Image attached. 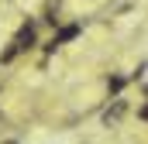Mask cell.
<instances>
[{
  "label": "cell",
  "instance_id": "obj_1",
  "mask_svg": "<svg viewBox=\"0 0 148 144\" xmlns=\"http://www.w3.org/2000/svg\"><path fill=\"white\" fill-rule=\"evenodd\" d=\"M76 35H79V24H66V28H62L59 35H55L52 41H48V45H45V52H55L59 45H66V41H73Z\"/></svg>",
  "mask_w": 148,
  "mask_h": 144
},
{
  "label": "cell",
  "instance_id": "obj_2",
  "mask_svg": "<svg viewBox=\"0 0 148 144\" xmlns=\"http://www.w3.org/2000/svg\"><path fill=\"white\" fill-rule=\"evenodd\" d=\"M124 113H127V103H124V100H114L110 107L103 110V124H107V127H110V124H117V120H121V117H124Z\"/></svg>",
  "mask_w": 148,
  "mask_h": 144
},
{
  "label": "cell",
  "instance_id": "obj_3",
  "mask_svg": "<svg viewBox=\"0 0 148 144\" xmlns=\"http://www.w3.org/2000/svg\"><path fill=\"white\" fill-rule=\"evenodd\" d=\"M14 45H17L21 52H24V48H31V45H35V24H24V28L17 31V38H14Z\"/></svg>",
  "mask_w": 148,
  "mask_h": 144
},
{
  "label": "cell",
  "instance_id": "obj_4",
  "mask_svg": "<svg viewBox=\"0 0 148 144\" xmlns=\"http://www.w3.org/2000/svg\"><path fill=\"white\" fill-rule=\"evenodd\" d=\"M124 82H127V79H124V75H110V79H107V89H110L114 96H117V93H121V89H124Z\"/></svg>",
  "mask_w": 148,
  "mask_h": 144
},
{
  "label": "cell",
  "instance_id": "obj_5",
  "mask_svg": "<svg viewBox=\"0 0 148 144\" xmlns=\"http://www.w3.org/2000/svg\"><path fill=\"white\" fill-rule=\"evenodd\" d=\"M17 52H21L17 45H7V48H3V55H0V62H3V65H7V62H14V58H17Z\"/></svg>",
  "mask_w": 148,
  "mask_h": 144
},
{
  "label": "cell",
  "instance_id": "obj_6",
  "mask_svg": "<svg viewBox=\"0 0 148 144\" xmlns=\"http://www.w3.org/2000/svg\"><path fill=\"white\" fill-rule=\"evenodd\" d=\"M138 117H141V120H148V103H145L141 110H138Z\"/></svg>",
  "mask_w": 148,
  "mask_h": 144
},
{
  "label": "cell",
  "instance_id": "obj_7",
  "mask_svg": "<svg viewBox=\"0 0 148 144\" xmlns=\"http://www.w3.org/2000/svg\"><path fill=\"white\" fill-rule=\"evenodd\" d=\"M7 144H17V141H7Z\"/></svg>",
  "mask_w": 148,
  "mask_h": 144
}]
</instances>
